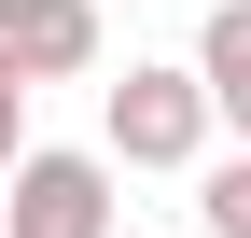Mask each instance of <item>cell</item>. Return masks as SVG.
<instances>
[{
	"label": "cell",
	"instance_id": "obj_4",
	"mask_svg": "<svg viewBox=\"0 0 251 238\" xmlns=\"http://www.w3.org/2000/svg\"><path fill=\"white\" fill-rule=\"evenodd\" d=\"M196 84H209V112H224L237 84H251V0H224V14L196 28Z\"/></svg>",
	"mask_w": 251,
	"mask_h": 238
},
{
	"label": "cell",
	"instance_id": "obj_6",
	"mask_svg": "<svg viewBox=\"0 0 251 238\" xmlns=\"http://www.w3.org/2000/svg\"><path fill=\"white\" fill-rule=\"evenodd\" d=\"M14 154H28V84L0 70V168H14Z\"/></svg>",
	"mask_w": 251,
	"mask_h": 238
},
{
	"label": "cell",
	"instance_id": "obj_2",
	"mask_svg": "<svg viewBox=\"0 0 251 238\" xmlns=\"http://www.w3.org/2000/svg\"><path fill=\"white\" fill-rule=\"evenodd\" d=\"M14 238H112V154L28 140L14 154Z\"/></svg>",
	"mask_w": 251,
	"mask_h": 238
},
{
	"label": "cell",
	"instance_id": "obj_1",
	"mask_svg": "<svg viewBox=\"0 0 251 238\" xmlns=\"http://www.w3.org/2000/svg\"><path fill=\"white\" fill-rule=\"evenodd\" d=\"M98 154L112 168H196L209 154V84L196 70H126L112 112H98Z\"/></svg>",
	"mask_w": 251,
	"mask_h": 238
},
{
	"label": "cell",
	"instance_id": "obj_3",
	"mask_svg": "<svg viewBox=\"0 0 251 238\" xmlns=\"http://www.w3.org/2000/svg\"><path fill=\"white\" fill-rule=\"evenodd\" d=\"M0 70L14 84H84L98 70V0H0Z\"/></svg>",
	"mask_w": 251,
	"mask_h": 238
},
{
	"label": "cell",
	"instance_id": "obj_7",
	"mask_svg": "<svg viewBox=\"0 0 251 238\" xmlns=\"http://www.w3.org/2000/svg\"><path fill=\"white\" fill-rule=\"evenodd\" d=\"M224 126H237V140H251V84H237V98H224Z\"/></svg>",
	"mask_w": 251,
	"mask_h": 238
},
{
	"label": "cell",
	"instance_id": "obj_8",
	"mask_svg": "<svg viewBox=\"0 0 251 238\" xmlns=\"http://www.w3.org/2000/svg\"><path fill=\"white\" fill-rule=\"evenodd\" d=\"M196 238H209V224H196Z\"/></svg>",
	"mask_w": 251,
	"mask_h": 238
},
{
	"label": "cell",
	"instance_id": "obj_5",
	"mask_svg": "<svg viewBox=\"0 0 251 238\" xmlns=\"http://www.w3.org/2000/svg\"><path fill=\"white\" fill-rule=\"evenodd\" d=\"M196 224H209V238H251V140H237L224 168H209V196H196Z\"/></svg>",
	"mask_w": 251,
	"mask_h": 238
}]
</instances>
